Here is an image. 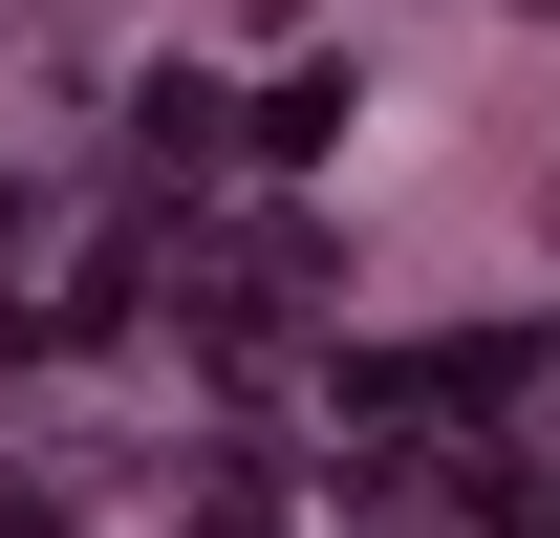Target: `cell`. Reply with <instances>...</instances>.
I'll return each instance as SVG.
<instances>
[{
	"label": "cell",
	"mask_w": 560,
	"mask_h": 538,
	"mask_svg": "<svg viewBox=\"0 0 560 538\" xmlns=\"http://www.w3.org/2000/svg\"><path fill=\"white\" fill-rule=\"evenodd\" d=\"M237 151H280V173H324V151H346V66H302V86H259V130Z\"/></svg>",
	"instance_id": "1"
}]
</instances>
